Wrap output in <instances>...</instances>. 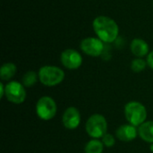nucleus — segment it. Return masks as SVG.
Listing matches in <instances>:
<instances>
[{"label":"nucleus","instance_id":"obj_1","mask_svg":"<svg viewBox=\"0 0 153 153\" xmlns=\"http://www.w3.org/2000/svg\"><path fill=\"white\" fill-rule=\"evenodd\" d=\"M92 28L97 37L104 43H112L119 35V27L115 20L106 15L97 16L92 22Z\"/></svg>","mask_w":153,"mask_h":153},{"label":"nucleus","instance_id":"obj_2","mask_svg":"<svg viewBox=\"0 0 153 153\" xmlns=\"http://www.w3.org/2000/svg\"><path fill=\"white\" fill-rule=\"evenodd\" d=\"M38 74L39 82L48 87L56 86L65 79V72L55 65H44L40 67Z\"/></svg>","mask_w":153,"mask_h":153},{"label":"nucleus","instance_id":"obj_3","mask_svg":"<svg viewBox=\"0 0 153 153\" xmlns=\"http://www.w3.org/2000/svg\"><path fill=\"white\" fill-rule=\"evenodd\" d=\"M125 116L130 125L140 126L147 117L145 107L138 101H130L125 107Z\"/></svg>","mask_w":153,"mask_h":153},{"label":"nucleus","instance_id":"obj_4","mask_svg":"<svg viewBox=\"0 0 153 153\" xmlns=\"http://www.w3.org/2000/svg\"><path fill=\"white\" fill-rule=\"evenodd\" d=\"M87 134L94 138H102L108 131V122L106 118L100 114H94L89 117L85 125Z\"/></svg>","mask_w":153,"mask_h":153},{"label":"nucleus","instance_id":"obj_5","mask_svg":"<svg viewBox=\"0 0 153 153\" xmlns=\"http://www.w3.org/2000/svg\"><path fill=\"white\" fill-rule=\"evenodd\" d=\"M57 107L55 100L48 97L43 96L41 97L36 105V113L38 117L45 121L52 119L56 114Z\"/></svg>","mask_w":153,"mask_h":153},{"label":"nucleus","instance_id":"obj_6","mask_svg":"<svg viewBox=\"0 0 153 153\" xmlns=\"http://www.w3.org/2000/svg\"><path fill=\"white\" fill-rule=\"evenodd\" d=\"M4 96L8 101L13 104H22L26 99V91L22 83L12 81L5 85Z\"/></svg>","mask_w":153,"mask_h":153},{"label":"nucleus","instance_id":"obj_7","mask_svg":"<svg viewBox=\"0 0 153 153\" xmlns=\"http://www.w3.org/2000/svg\"><path fill=\"white\" fill-rule=\"evenodd\" d=\"M82 51L90 56H100L104 52V42L98 37H87L81 41Z\"/></svg>","mask_w":153,"mask_h":153},{"label":"nucleus","instance_id":"obj_8","mask_svg":"<svg viewBox=\"0 0 153 153\" xmlns=\"http://www.w3.org/2000/svg\"><path fill=\"white\" fill-rule=\"evenodd\" d=\"M60 60L62 65L69 70L78 69L82 64V55L74 48H67L64 50L61 53Z\"/></svg>","mask_w":153,"mask_h":153},{"label":"nucleus","instance_id":"obj_9","mask_svg":"<svg viewBox=\"0 0 153 153\" xmlns=\"http://www.w3.org/2000/svg\"><path fill=\"white\" fill-rule=\"evenodd\" d=\"M62 122L64 126L67 129L73 130L77 128L81 123L80 111L74 107L68 108L63 115Z\"/></svg>","mask_w":153,"mask_h":153},{"label":"nucleus","instance_id":"obj_10","mask_svg":"<svg viewBox=\"0 0 153 153\" xmlns=\"http://www.w3.org/2000/svg\"><path fill=\"white\" fill-rule=\"evenodd\" d=\"M138 134V130L133 125H123L116 132L117 138L122 142H132Z\"/></svg>","mask_w":153,"mask_h":153},{"label":"nucleus","instance_id":"obj_11","mask_svg":"<svg viewBox=\"0 0 153 153\" xmlns=\"http://www.w3.org/2000/svg\"><path fill=\"white\" fill-rule=\"evenodd\" d=\"M130 48L132 53L136 56V57H143L145 56H148L150 53V47L149 44L143 39H134L131 41L130 44Z\"/></svg>","mask_w":153,"mask_h":153},{"label":"nucleus","instance_id":"obj_12","mask_svg":"<svg viewBox=\"0 0 153 153\" xmlns=\"http://www.w3.org/2000/svg\"><path fill=\"white\" fill-rule=\"evenodd\" d=\"M138 134L143 141L153 143V121H148L142 124L139 126Z\"/></svg>","mask_w":153,"mask_h":153},{"label":"nucleus","instance_id":"obj_13","mask_svg":"<svg viewBox=\"0 0 153 153\" xmlns=\"http://www.w3.org/2000/svg\"><path fill=\"white\" fill-rule=\"evenodd\" d=\"M17 67L13 63H4L0 68V78L2 81L11 80L16 74Z\"/></svg>","mask_w":153,"mask_h":153},{"label":"nucleus","instance_id":"obj_14","mask_svg":"<svg viewBox=\"0 0 153 153\" xmlns=\"http://www.w3.org/2000/svg\"><path fill=\"white\" fill-rule=\"evenodd\" d=\"M104 144L97 139H92L88 142L84 147V153H102Z\"/></svg>","mask_w":153,"mask_h":153},{"label":"nucleus","instance_id":"obj_15","mask_svg":"<svg viewBox=\"0 0 153 153\" xmlns=\"http://www.w3.org/2000/svg\"><path fill=\"white\" fill-rule=\"evenodd\" d=\"M39 74L37 73H35L34 71H28L22 76V83L23 84L24 87H31L37 82Z\"/></svg>","mask_w":153,"mask_h":153},{"label":"nucleus","instance_id":"obj_16","mask_svg":"<svg viewBox=\"0 0 153 153\" xmlns=\"http://www.w3.org/2000/svg\"><path fill=\"white\" fill-rule=\"evenodd\" d=\"M147 65V61H145L142 57H136L131 63V69L134 73H141L146 68Z\"/></svg>","mask_w":153,"mask_h":153},{"label":"nucleus","instance_id":"obj_17","mask_svg":"<svg viewBox=\"0 0 153 153\" xmlns=\"http://www.w3.org/2000/svg\"><path fill=\"white\" fill-rule=\"evenodd\" d=\"M102 143L104 144V146L108 147V148H111L115 145V137L110 134H106L103 137H102Z\"/></svg>","mask_w":153,"mask_h":153},{"label":"nucleus","instance_id":"obj_18","mask_svg":"<svg viewBox=\"0 0 153 153\" xmlns=\"http://www.w3.org/2000/svg\"><path fill=\"white\" fill-rule=\"evenodd\" d=\"M146 61H147L148 65H149L152 69H153V50L152 51H151V52L148 54Z\"/></svg>","mask_w":153,"mask_h":153},{"label":"nucleus","instance_id":"obj_19","mask_svg":"<svg viewBox=\"0 0 153 153\" xmlns=\"http://www.w3.org/2000/svg\"><path fill=\"white\" fill-rule=\"evenodd\" d=\"M0 91H1V96H0V98L2 99L4 96V93H5V86L3 84V82L0 83Z\"/></svg>","mask_w":153,"mask_h":153},{"label":"nucleus","instance_id":"obj_20","mask_svg":"<svg viewBox=\"0 0 153 153\" xmlns=\"http://www.w3.org/2000/svg\"><path fill=\"white\" fill-rule=\"evenodd\" d=\"M150 150H151V152H153V143L151 145V147H150Z\"/></svg>","mask_w":153,"mask_h":153}]
</instances>
